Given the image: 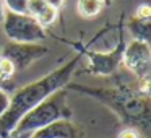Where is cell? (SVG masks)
Listing matches in <instances>:
<instances>
[{"instance_id": "cell-2", "label": "cell", "mask_w": 151, "mask_h": 138, "mask_svg": "<svg viewBox=\"0 0 151 138\" xmlns=\"http://www.w3.org/2000/svg\"><path fill=\"white\" fill-rule=\"evenodd\" d=\"M65 88L85 93L104 102L122 119V122L128 124L133 130H140L145 135L150 133L148 130L151 119L150 96H143L141 93H138V89H132L130 86L125 85H119L114 88H93L85 85H73V83H68Z\"/></svg>"}, {"instance_id": "cell-7", "label": "cell", "mask_w": 151, "mask_h": 138, "mask_svg": "<svg viewBox=\"0 0 151 138\" xmlns=\"http://www.w3.org/2000/svg\"><path fill=\"white\" fill-rule=\"evenodd\" d=\"M124 41L122 34L119 37V46L112 52H89V50H81L86 57L89 59L88 72L94 75H111L115 72L119 63L122 62V52H124Z\"/></svg>"}, {"instance_id": "cell-8", "label": "cell", "mask_w": 151, "mask_h": 138, "mask_svg": "<svg viewBox=\"0 0 151 138\" xmlns=\"http://www.w3.org/2000/svg\"><path fill=\"white\" fill-rule=\"evenodd\" d=\"M31 138H80L78 128L67 119L55 120L47 127L36 130Z\"/></svg>"}, {"instance_id": "cell-18", "label": "cell", "mask_w": 151, "mask_h": 138, "mask_svg": "<svg viewBox=\"0 0 151 138\" xmlns=\"http://www.w3.org/2000/svg\"><path fill=\"white\" fill-rule=\"evenodd\" d=\"M4 18H5V7H4V4L0 2V23L4 21Z\"/></svg>"}, {"instance_id": "cell-20", "label": "cell", "mask_w": 151, "mask_h": 138, "mask_svg": "<svg viewBox=\"0 0 151 138\" xmlns=\"http://www.w3.org/2000/svg\"><path fill=\"white\" fill-rule=\"evenodd\" d=\"M102 2H104V5H109L112 2V0H102Z\"/></svg>"}, {"instance_id": "cell-19", "label": "cell", "mask_w": 151, "mask_h": 138, "mask_svg": "<svg viewBox=\"0 0 151 138\" xmlns=\"http://www.w3.org/2000/svg\"><path fill=\"white\" fill-rule=\"evenodd\" d=\"M29 133H24V135H13V137H8V138H29Z\"/></svg>"}, {"instance_id": "cell-1", "label": "cell", "mask_w": 151, "mask_h": 138, "mask_svg": "<svg viewBox=\"0 0 151 138\" xmlns=\"http://www.w3.org/2000/svg\"><path fill=\"white\" fill-rule=\"evenodd\" d=\"M80 60H81V54L75 55L65 65L55 68L54 72L39 78L37 81H33L18 89L10 98V106L7 112L0 117V138H8L24 114H28L31 109L41 104L50 94L65 88L72 80V75L78 67Z\"/></svg>"}, {"instance_id": "cell-13", "label": "cell", "mask_w": 151, "mask_h": 138, "mask_svg": "<svg viewBox=\"0 0 151 138\" xmlns=\"http://www.w3.org/2000/svg\"><path fill=\"white\" fill-rule=\"evenodd\" d=\"M4 7L12 13H28V0H4Z\"/></svg>"}, {"instance_id": "cell-16", "label": "cell", "mask_w": 151, "mask_h": 138, "mask_svg": "<svg viewBox=\"0 0 151 138\" xmlns=\"http://www.w3.org/2000/svg\"><path fill=\"white\" fill-rule=\"evenodd\" d=\"M117 138H138V132L133 128H127V130H122Z\"/></svg>"}, {"instance_id": "cell-10", "label": "cell", "mask_w": 151, "mask_h": 138, "mask_svg": "<svg viewBox=\"0 0 151 138\" xmlns=\"http://www.w3.org/2000/svg\"><path fill=\"white\" fill-rule=\"evenodd\" d=\"M104 7L106 5L102 0H78L76 2V10H78L80 17H83V18L98 17Z\"/></svg>"}, {"instance_id": "cell-3", "label": "cell", "mask_w": 151, "mask_h": 138, "mask_svg": "<svg viewBox=\"0 0 151 138\" xmlns=\"http://www.w3.org/2000/svg\"><path fill=\"white\" fill-rule=\"evenodd\" d=\"M70 115H72V111L67 106V89H59L47 99H44L41 104H37L34 109H31L28 114H24L10 133V137L24 133L33 135L36 130L47 127L55 120H62V119L68 120Z\"/></svg>"}, {"instance_id": "cell-12", "label": "cell", "mask_w": 151, "mask_h": 138, "mask_svg": "<svg viewBox=\"0 0 151 138\" xmlns=\"http://www.w3.org/2000/svg\"><path fill=\"white\" fill-rule=\"evenodd\" d=\"M17 73L13 63L10 62L8 59L0 55V83H5L8 80H12V76Z\"/></svg>"}, {"instance_id": "cell-17", "label": "cell", "mask_w": 151, "mask_h": 138, "mask_svg": "<svg viewBox=\"0 0 151 138\" xmlns=\"http://www.w3.org/2000/svg\"><path fill=\"white\" fill-rule=\"evenodd\" d=\"M44 2H46L47 5H50V7H54L55 10H59V8L63 5V2H65V0H44Z\"/></svg>"}, {"instance_id": "cell-9", "label": "cell", "mask_w": 151, "mask_h": 138, "mask_svg": "<svg viewBox=\"0 0 151 138\" xmlns=\"http://www.w3.org/2000/svg\"><path fill=\"white\" fill-rule=\"evenodd\" d=\"M127 29L133 36V39L150 42L151 37V20H140L137 17H132L127 21Z\"/></svg>"}, {"instance_id": "cell-5", "label": "cell", "mask_w": 151, "mask_h": 138, "mask_svg": "<svg viewBox=\"0 0 151 138\" xmlns=\"http://www.w3.org/2000/svg\"><path fill=\"white\" fill-rule=\"evenodd\" d=\"M49 54V47L42 46L41 42H8L4 46L0 55L8 59L13 63L17 72H23L26 70L31 63L41 60L42 57H46Z\"/></svg>"}, {"instance_id": "cell-14", "label": "cell", "mask_w": 151, "mask_h": 138, "mask_svg": "<svg viewBox=\"0 0 151 138\" xmlns=\"http://www.w3.org/2000/svg\"><path fill=\"white\" fill-rule=\"evenodd\" d=\"M8 106H10V96H8L7 89H4L0 86V117L7 112Z\"/></svg>"}, {"instance_id": "cell-15", "label": "cell", "mask_w": 151, "mask_h": 138, "mask_svg": "<svg viewBox=\"0 0 151 138\" xmlns=\"http://www.w3.org/2000/svg\"><path fill=\"white\" fill-rule=\"evenodd\" d=\"M135 17L140 18V20H151V7L148 4L138 5L137 12H135Z\"/></svg>"}, {"instance_id": "cell-21", "label": "cell", "mask_w": 151, "mask_h": 138, "mask_svg": "<svg viewBox=\"0 0 151 138\" xmlns=\"http://www.w3.org/2000/svg\"><path fill=\"white\" fill-rule=\"evenodd\" d=\"M29 138H31V137H29Z\"/></svg>"}, {"instance_id": "cell-11", "label": "cell", "mask_w": 151, "mask_h": 138, "mask_svg": "<svg viewBox=\"0 0 151 138\" xmlns=\"http://www.w3.org/2000/svg\"><path fill=\"white\" fill-rule=\"evenodd\" d=\"M57 12H59V10H55L54 7H50V5H46V7L42 8V12H41V13L36 17V21L44 28V29H46L47 26H50V24L55 23L57 15H59Z\"/></svg>"}, {"instance_id": "cell-4", "label": "cell", "mask_w": 151, "mask_h": 138, "mask_svg": "<svg viewBox=\"0 0 151 138\" xmlns=\"http://www.w3.org/2000/svg\"><path fill=\"white\" fill-rule=\"evenodd\" d=\"M4 31L12 42H42L46 39V29L28 13H12L5 10L2 21Z\"/></svg>"}, {"instance_id": "cell-6", "label": "cell", "mask_w": 151, "mask_h": 138, "mask_svg": "<svg viewBox=\"0 0 151 138\" xmlns=\"http://www.w3.org/2000/svg\"><path fill=\"white\" fill-rule=\"evenodd\" d=\"M122 63H124L133 75H137L138 80L150 76V70H151L150 42H143V41H137V39L130 41V42L124 47Z\"/></svg>"}]
</instances>
